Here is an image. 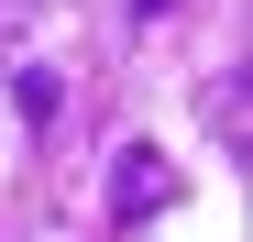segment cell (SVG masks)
<instances>
[{"label": "cell", "mask_w": 253, "mask_h": 242, "mask_svg": "<svg viewBox=\"0 0 253 242\" xmlns=\"http://www.w3.org/2000/svg\"><path fill=\"white\" fill-rule=\"evenodd\" d=\"M165 198H176V176L154 165V143H132L121 154V187H110V220H143V209H165Z\"/></svg>", "instance_id": "1"}, {"label": "cell", "mask_w": 253, "mask_h": 242, "mask_svg": "<svg viewBox=\"0 0 253 242\" xmlns=\"http://www.w3.org/2000/svg\"><path fill=\"white\" fill-rule=\"evenodd\" d=\"M132 11H143V22H154V11H176V0H132Z\"/></svg>", "instance_id": "2"}]
</instances>
